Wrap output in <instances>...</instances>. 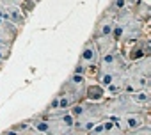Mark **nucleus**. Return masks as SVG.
<instances>
[{
    "mask_svg": "<svg viewBox=\"0 0 151 135\" xmlns=\"http://www.w3.org/2000/svg\"><path fill=\"white\" fill-rule=\"evenodd\" d=\"M4 6H7V4H6V0H0V9H2Z\"/></svg>",
    "mask_w": 151,
    "mask_h": 135,
    "instance_id": "nucleus-21",
    "label": "nucleus"
},
{
    "mask_svg": "<svg viewBox=\"0 0 151 135\" xmlns=\"http://www.w3.org/2000/svg\"><path fill=\"white\" fill-rule=\"evenodd\" d=\"M103 105L107 108V114L112 116V117H119V116H124V114L147 110V108H140L139 105H135L130 100V94H126V93H121V94H116V96H107L103 100Z\"/></svg>",
    "mask_w": 151,
    "mask_h": 135,
    "instance_id": "nucleus-2",
    "label": "nucleus"
},
{
    "mask_svg": "<svg viewBox=\"0 0 151 135\" xmlns=\"http://www.w3.org/2000/svg\"><path fill=\"white\" fill-rule=\"evenodd\" d=\"M112 29H114V16L109 14L107 11H103L98 20L94 22V27H93V39L96 37H105V36H110L112 34Z\"/></svg>",
    "mask_w": 151,
    "mask_h": 135,
    "instance_id": "nucleus-8",
    "label": "nucleus"
},
{
    "mask_svg": "<svg viewBox=\"0 0 151 135\" xmlns=\"http://www.w3.org/2000/svg\"><path fill=\"white\" fill-rule=\"evenodd\" d=\"M2 22H6V20H2V18H0V23H2Z\"/></svg>",
    "mask_w": 151,
    "mask_h": 135,
    "instance_id": "nucleus-23",
    "label": "nucleus"
},
{
    "mask_svg": "<svg viewBox=\"0 0 151 135\" xmlns=\"http://www.w3.org/2000/svg\"><path fill=\"white\" fill-rule=\"evenodd\" d=\"M130 100L139 105L140 108H149L151 105V89H139L135 93H130Z\"/></svg>",
    "mask_w": 151,
    "mask_h": 135,
    "instance_id": "nucleus-14",
    "label": "nucleus"
},
{
    "mask_svg": "<svg viewBox=\"0 0 151 135\" xmlns=\"http://www.w3.org/2000/svg\"><path fill=\"white\" fill-rule=\"evenodd\" d=\"M46 119H48V131H46V135H69L71 126L75 124V119H73V116L69 112H66L62 116H57V117H46Z\"/></svg>",
    "mask_w": 151,
    "mask_h": 135,
    "instance_id": "nucleus-6",
    "label": "nucleus"
},
{
    "mask_svg": "<svg viewBox=\"0 0 151 135\" xmlns=\"http://www.w3.org/2000/svg\"><path fill=\"white\" fill-rule=\"evenodd\" d=\"M98 68H100V71L103 73H110V75H121L124 71V68H126V62L119 52V48L109 52V53H103L100 55V62H98Z\"/></svg>",
    "mask_w": 151,
    "mask_h": 135,
    "instance_id": "nucleus-4",
    "label": "nucleus"
},
{
    "mask_svg": "<svg viewBox=\"0 0 151 135\" xmlns=\"http://www.w3.org/2000/svg\"><path fill=\"white\" fill-rule=\"evenodd\" d=\"M11 53H13V48H11V46H4V45H0V62L9 60Z\"/></svg>",
    "mask_w": 151,
    "mask_h": 135,
    "instance_id": "nucleus-18",
    "label": "nucleus"
},
{
    "mask_svg": "<svg viewBox=\"0 0 151 135\" xmlns=\"http://www.w3.org/2000/svg\"><path fill=\"white\" fill-rule=\"evenodd\" d=\"M107 98L105 87H101L98 82H87L86 87V101H103Z\"/></svg>",
    "mask_w": 151,
    "mask_h": 135,
    "instance_id": "nucleus-13",
    "label": "nucleus"
},
{
    "mask_svg": "<svg viewBox=\"0 0 151 135\" xmlns=\"http://www.w3.org/2000/svg\"><path fill=\"white\" fill-rule=\"evenodd\" d=\"M91 39H93V37H91ZM94 43H96V48H98L100 55H103V53H109V52H112V50H116V48H117V43L112 39V36L96 37V39H94Z\"/></svg>",
    "mask_w": 151,
    "mask_h": 135,
    "instance_id": "nucleus-15",
    "label": "nucleus"
},
{
    "mask_svg": "<svg viewBox=\"0 0 151 135\" xmlns=\"http://www.w3.org/2000/svg\"><path fill=\"white\" fill-rule=\"evenodd\" d=\"M0 135H22L20 131H16V130H13V128H7V130H4Z\"/></svg>",
    "mask_w": 151,
    "mask_h": 135,
    "instance_id": "nucleus-20",
    "label": "nucleus"
},
{
    "mask_svg": "<svg viewBox=\"0 0 151 135\" xmlns=\"http://www.w3.org/2000/svg\"><path fill=\"white\" fill-rule=\"evenodd\" d=\"M128 6H130L128 0H110V4L107 6V9H105V11L116 18V14H117V13H121L123 9H126Z\"/></svg>",
    "mask_w": 151,
    "mask_h": 135,
    "instance_id": "nucleus-16",
    "label": "nucleus"
},
{
    "mask_svg": "<svg viewBox=\"0 0 151 135\" xmlns=\"http://www.w3.org/2000/svg\"><path fill=\"white\" fill-rule=\"evenodd\" d=\"M116 123L123 131H135L144 126H151V114H149V108L142 112H132V114L116 117Z\"/></svg>",
    "mask_w": 151,
    "mask_h": 135,
    "instance_id": "nucleus-3",
    "label": "nucleus"
},
{
    "mask_svg": "<svg viewBox=\"0 0 151 135\" xmlns=\"http://www.w3.org/2000/svg\"><path fill=\"white\" fill-rule=\"evenodd\" d=\"M22 29H18L16 25H13L11 22H2L0 23V45H4V46H11L14 45V41L18 39Z\"/></svg>",
    "mask_w": 151,
    "mask_h": 135,
    "instance_id": "nucleus-9",
    "label": "nucleus"
},
{
    "mask_svg": "<svg viewBox=\"0 0 151 135\" xmlns=\"http://www.w3.org/2000/svg\"><path fill=\"white\" fill-rule=\"evenodd\" d=\"M128 2H130V4H132V2H133V0H128Z\"/></svg>",
    "mask_w": 151,
    "mask_h": 135,
    "instance_id": "nucleus-24",
    "label": "nucleus"
},
{
    "mask_svg": "<svg viewBox=\"0 0 151 135\" xmlns=\"http://www.w3.org/2000/svg\"><path fill=\"white\" fill-rule=\"evenodd\" d=\"M32 2H36V4H39V2H41V0H32Z\"/></svg>",
    "mask_w": 151,
    "mask_h": 135,
    "instance_id": "nucleus-22",
    "label": "nucleus"
},
{
    "mask_svg": "<svg viewBox=\"0 0 151 135\" xmlns=\"http://www.w3.org/2000/svg\"><path fill=\"white\" fill-rule=\"evenodd\" d=\"M123 59L126 64L130 62H135L142 57H147L151 55V45H149V36H142V37H137V39H132V41H124V43H119L117 45Z\"/></svg>",
    "mask_w": 151,
    "mask_h": 135,
    "instance_id": "nucleus-1",
    "label": "nucleus"
},
{
    "mask_svg": "<svg viewBox=\"0 0 151 135\" xmlns=\"http://www.w3.org/2000/svg\"><path fill=\"white\" fill-rule=\"evenodd\" d=\"M87 82H89V80H87L86 77L71 73V75L62 82V85L59 87V91H60V93H66V94H71L75 100L80 103V101H86V87H87Z\"/></svg>",
    "mask_w": 151,
    "mask_h": 135,
    "instance_id": "nucleus-5",
    "label": "nucleus"
},
{
    "mask_svg": "<svg viewBox=\"0 0 151 135\" xmlns=\"http://www.w3.org/2000/svg\"><path fill=\"white\" fill-rule=\"evenodd\" d=\"M133 18L140 23H149L151 22V6L146 2V0H133V2L128 6Z\"/></svg>",
    "mask_w": 151,
    "mask_h": 135,
    "instance_id": "nucleus-10",
    "label": "nucleus"
},
{
    "mask_svg": "<svg viewBox=\"0 0 151 135\" xmlns=\"http://www.w3.org/2000/svg\"><path fill=\"white\" fill-rule=\"evenodd\" d=\"M100 62V52L96 48V43L94 39H87L80 50V55H78V64L82 66H98Z\"/></svg>",
    "mask_w": 151,
    "mask_h": 135,
    "instance_id": "nucleus-7",
    "label": "nucleus"
},
{
    "mask_svg": "<svg viewBox=\"0 0 151 135\" xmlns=\"http://www.w3.org/2000/svg\"><path fill=\"white\" fill-rule=\"evenodd\" d=\"M36 6H37V4H36V2H32V0H22L18 7L23 11V14H25V16H29V14H32V11L36 9Z\"/></svg>",
    "mask_w": 151,
    "mask_h": 135,
    "instance_id": "nucleus-17",
    "label": "nucleus"
},
{
    "mask_svg": "<svg viewBox=\"0 0 151 135\" xmlns=\"http://www.w3.org/2000/svg\"><path fill=\"white\" fill-rule=\"evenodd\" d=\"M4 13H6V20L11 22L13 25H16L18 29H23L27 23V16L23 14V11L18 6H4Z\"/></svg>",
    "mask_w": 151,
    "mask_h": 135,
    "instance_id": "nucleus-11",
    "label": "nucleus"
},
{
    "mask_svg": "<svg viewBox=\"0 0 151 135\" xmlns=\"http://www.w3.org/2000/svg\"><path fill=\"white\" fill-rule=\"evenodd\" d=\"M71 73H75V75H82V77H86V66H82V64H78L77 62V66L73 68V71Z\"/></svg>",
    "mask_w": 151,
    "mask_h": 135,
    "instance_id": "nucleus-19",
    "label": "nucleus"
},
{
    "mask_svg": "<svg viewBox=\"0 0 151 135\" xmlns=\"http://www.w3.org/2000/svg\"><path fill=\"white\" fill-rule=\"evenodd\" d=\"M126 70L135 73V75H142V77H151V55L142 57L135 62L126 64Z\"/></svg>",
    "mask_w": 151,
    "mask_h": 135,
    "instance_id": "nucleus-12",
    "label": "nucleus"
}]
</instances>
